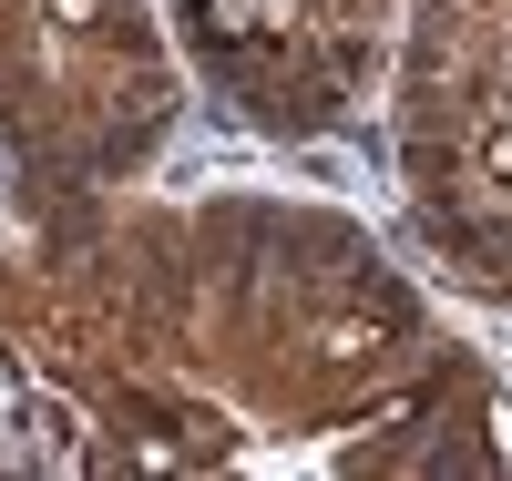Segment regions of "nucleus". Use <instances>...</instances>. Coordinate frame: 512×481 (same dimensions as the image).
Returning a JSON list of instances; mask_svg holds the SVG:
<instances>
[{
    "mask_svg": "<svg viewBox=\"0 0 512 481\" xmlns=\"http://www.w3.org/2000/svg\"><path fill=\"white\" fill-rule=\"evenodd\" d=\"M41 256L123 318L175 379L216 410L267 430H349L410 400L451 359L369 226L287 195H205V205H134V195H41Z\"/></svg>",
    "mask_w": 512,
    "mask_h": 481,
    "instance_id": "f257e3e1",
    "label": "nucleus"
},
{
    "mask_svg": "<svg viewBox=\"0 0 512 481\" xmlns=\"http://www.w3.org/2000/svg\"><path fill=\"white\" fill-rule=\"evenodd\" d=\"M185 82L154 0H0V154L41 195H113L175 144Z\"/></svg>",
    "mask_w": 512,
    "mask_h": 481,
    "instance_id": "f03ea898",
    "label": "nucleus"
},
{
    "mask_svg": "<svg viewBox=\"0 0 512 481\" xmlns=\"http://www.w3.org/2000/svg\"><path fill=\"white\" fill-rule=\"evenodd\" d=\"M400 195L420 256L512 308V0H420L400 31Z\"/></svg>",
    "mask_w": 512,
    "mask_h": 481,
    "instance_id": "7ed1b4c3",
    "label": "nucleus"
},
{
    "mask_svg": "<svg viewBox=\"0 0 512 481\" xmlns=\"http://www.w3.org/2000/svg\"><path fill=\"white\" fill-rule=\"evenodd\" d=\"M0 359L52 379L103 430V461H134V471H216V461H236V410H216L195 379H175L52 256H0Z\"/></svg>",
    "mask_w": 512,
    "mask_h": 481,
    "instance_id": "20e7f679",
    "label": "nucleus"
},
{
    "mask_svg": "<svg viewBox=\"0 0 512 481\" xmlns=\"http://www.w3.org/2000/svg\"><path fill=\"white\" fill-rule=\"evenodd\" d=\"M164 11H175L205 93L246 134L277 144L338 134L369 103L400 31V0H164Z\"/></svg>",
    "mask_w": 512,
    "mask_h": 481,
    "instance_id": "39448f33",
    "label": "nucleus"
},
{
    "mask_svg": "<svg viewBox=\"0 0 512 481\" xmlns=\"http://www.w3.org/2000/svg\"><path fill=\"white\" fill-rule=\"evenodd\" d=\"M379 420H390V441H359L349 471H492L502 461L482 441L492 430V379H482V359L461 338H451V359L420 379L410 400H390Z\"/></svg>",
    "mask_w": 512,
    "mask_h": 481,
    "instance_id": "423d86ee",
    "label": "nucleus"
}]
</instances>
